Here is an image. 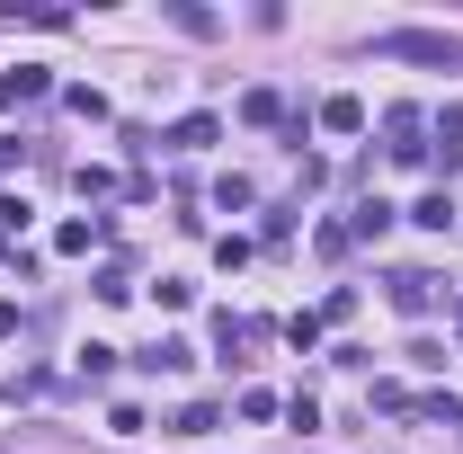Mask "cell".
Returning a JSON list of instances; mask_svg holds the SVG:
<instances>
[{"mask_svg":"<svg viewBox=\"0 0 463 454\" xmlns=\"http://www.w3.org/2000/svg\"><path fill=\"white\" fill-rule=\"evenodd\" d=\"M365 54H383V62H463V36H446V27H383Z\"/></svg>","mask_w":463,"mask_h":454,"instance_id":"6da1fadb","label":"cell"},{"mask_svg":"<svg viewBox=\"0 0 463 454\" xmlns=\"http://www.w3.org/2000/svg\"><path fill=\"white\" fill-rule=\"evenodd\" d=\"M45 90H54V71H36V62L0 71V108H27V99H45Z\"/></svg>","mask_w":463,"mask_h":454,"instance_id":"7a4b0ae2","label":"cell"},{"mask_svg":"<svg viewBox=\"0 0 463 454\" xmlns=\"http://www.w3.org/2000/svg\"><path fill=\"white\" fill-rule=\"evenodd\" d=\"M134 365H143V374H187V365H196V347H187V339H152Z\"/></svg>","mask_w":463,"mask_h":454,"instance_id":"3957f363","label":"cell"},{"mask_svg":"<svg viewBox=\"0 0 463 454\" xmlns=\"http://www.w3.org/2000/svg\"><path fill=\"white\" fill-rule=\"evenodd\" d=\"M437 294H446V285L428 277V268H402V277H392V303H402V312H428Z\"/></svg>","mask_w":463,"mask_h":454,"instance_id":"277c9868","label":"cell"},{"mask_svg":"<svg viewBox=\"0 0 463 454\" xmlns=\"http://www.w3.org/2000/svg\"><path fill=\"white\" fill-rule=\"evenodd\" d=\"M0 18L9 27H71V9H54V0H0Z\"/></svg>","mask_w":463,"mask_h":454,"instance_id":"5b68a950","label":"cell"},{"mask_svg":"<svg viewBox=\"0 0 463 454\" xmlns=\"http://www.w3.org/2000/svg\"><path fill=\"white\" fill-rule=\"evenodd\" d=\"M99 241H108V223H99V214H80V223H62V232H54V250H62V259H90Z\"/></svg>","mask_w":463,"mask_h":454,"instance_id":"8992f818","label":"cell"},{"mask_svg":"<svg viewBox=\"0 0 463 454\" xmlns=\"http://www.w3.org/2000/svg\"><path fill=\"white\" fill-rule=\"evenodd\" d=\"M321 134H365V99H321Z\"/></svg>","mask_w":463,"mask_h":454,"instance_id":"52a82bcc","label":"cell"},{"mask_svg":"<svg viewBox=\"0 0 463 454\" xmlns=\"http://www.w3.org/2000/svg\"><path fill=\"white\" fill-rule=\"evenodd\" d=\"M410 223H419V232H455V196H446V187H428V196L410 205Z\"/></svg>","mask_w":463,"mask_h":454,"instance_id":"ba28073f","label":"cell"},{"mask_svg":"<svg viewBox=\"0 0 463 454\" xmlns=\"http://www.w3.org/2000/svg\"><path fill=\"white\" fill-rule=\"evenodd\" d=\"M383 232H392V205H383V196H365V205L347 214V241H383Z\"/></svg>","mask_w":463,"mask_h":454,"instance_id":"9c48e42d","label":"cell"},{"mask_svg":"<svg viewBox=\"0 0 463 454\" xmlns=\"http://www.w3.org/2000/svg\"><path fill=\"white\" fill-rule=\"evenodd\" d=\"M214 134H223V125H214V116H178V125H170V152H205V143H214Z\"/></svg>","mask_w":463,"mask_h":454,"instance_id":"30bf717a","label":"cell"},{"mask_svg":"<svg viewBox=\"0 0 463 454\" xmlns=\"http://www.w3.org/2000/svg\"><path fill=\"white\" fill-rule=\"evenodd\" d=\"M241 125H286V99H277V90H250V99H241Z\"/></svg>","mask_w":463,"mask_h":454,"instance_id":"8fae6325","label":"cell"},{"mask_svg":"<svg viewBox=\"0 0 463 454\" xmlns=\"http://www.w3.org/2000/svg\"><path fill=\"white\" fill-rule=\"evenodd\" d=\"M170 27H187V36H214L223 18H214V9H196V0H170Z\"/></svg>","mask_w":463,"mask_h":454,"instance_id":"7c38bea8","label":"cell"},{"mask_svg":"<svg viewBox=\"0 0 463 454\" xmlns=\"http://www.w3.org/2000/svg\"><path fill=\"white\" fill-rule=\"evenodd\" d=\"M214 419H223V410H214V401H187V410H178L170 428H178V437H205V428H214Z\"/></svg>","mask_w":463,"mask_h":454,"instance_id":"4fadbf2b","label":"cell"},{"mask_svg":"<svg viewBox=\"0 0 463 454\" xmlns=\"http://www.w3.org/2000/svg\"><path fill=\"white\" fill-rule=\"evenodd\" d=\"M18 152H27V143H0V170H18Z\"/></svg>","mask_w":463,"mask_h":454,"instance_id":"5bb4252c","label":"cell"}]
</instances>
